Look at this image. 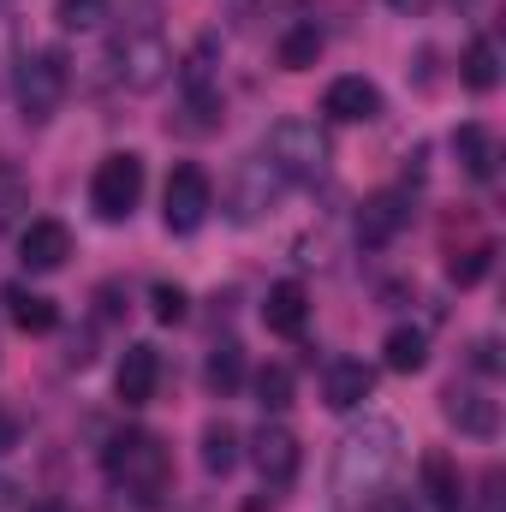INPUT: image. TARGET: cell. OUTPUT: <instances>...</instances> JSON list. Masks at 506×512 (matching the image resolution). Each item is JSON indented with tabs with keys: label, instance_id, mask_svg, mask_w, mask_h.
<instances>
[{
	"label": "cell",
	"instance_id": "obj_4",
	"mask_svg": "<svg viewBox=\"0 0 506 512\" xmlns=\"http://www.w3.org/2000/svg\"><path fill=\"white\" fill-rule=\"evenodd\" d=\"M262 161L286 179V185H304V179H322L328 161H334V143L316 120H280L262 143Z\"/></svg>",
	"mask_w": 506,
	"mask_h": 512
},
{
	"label": "cell",
	"instance_id": "obj_6",
	"mask_svg": "<svg viewBox=\"0 0 506 512\" xmlns=\"http://www.w3.org/2000/svg\"><path fill=\"white\" fill-rule=\"evenodd\" d=\"M137 203H143V155H108L102 167H96V179H90V209H96V221H108V227H126L131 215H137Z\"/></svg>",
	"mask_w": 506,
	"mask_h": 512
},
{
	"label": "cell",
	"instance_id": "obj_15",
	"mask_svg": "<svg viewBox=\"0 0 506 512\" xmlns=\"http://www.w3.org/2000/svg\"><path fill=\"white\" fill-rule=\"evenodd\" d=\"M262 322L280 340H304V328H310V292L298 280H274L268 298H262Z\"/></svg>",
	"mask_w": 506,
	"mask_h": 512
},
{
	"label": "cell",
	"instance_id": "obj_5",
	"mask_svg": "<svg viewBox=\"0 0 506 512\" xmlns=\"http://www.w3.org/2000/svg\"><path fill=\"white\" fill-rule=\"evenodd\" d=\"M114 78L137 90V96H149V90H161L167 78H173V48H167V36L143 18V24H131L126 36L114 42Z\"/></svg>",
	"mask_w": 506,
	"mask_h": 512
},
{
	"label": "cell",
	"instance_id": "obj_20",
	"mask_svg": "<svg viewBox=\"0 0 506 512\" xmlns=\"http://www.w3.org/2000/svg\"><path fill=\"white\" fill-rule=\"evenodd\" d=\"M453 155H459V167H465L477 185H489V179H495V161H501V155H495L489 126H477V120H471V126H459V131H453Z\"/></svg>",
	"mask_w": 506,
	"mask_h": 512
},
{
	"label": "cell",
	"instance_id": "obj_31",
	"mask_svg": "<svg viewBox=\"0 0 506 512\" xmlns=\"http://www.w3.org/2000/svg\"><path fill=\"white\" fill-rule=\"evenodd\" d=\"M12 72H18V18L0 12V90L12 84Z\"/></svg>",
	"mask_w": 506,
	"mask_h": 512
},
{
	"label": "cell",
	"instance_id": "obj_29",
	"mask_svg": "<svg viewBox=\"0 0 506 512\" xmlns=\"http://www.w3.org/2000/svg\"><path fill=\"white\" fill-rule=\"evenodd\" d=\"M54 18L60 30H96L108 18V0H54Z\"/></svg>",
	"mask_w": 506,
	"mask_h": 512
},
{
	"label": "cell",
	"instance_id": "obj_28",
	"mask_svg": "<svg viewBox=\"0 0 506 512\" xmlns=\"http://www.w3.org/2000/svg\"><path fill=\"white\" fill-rule=\"evenodd\" d=\"M251 387H256V405H262V411H286V405H292V393H298V382H292V370H286V364H262Z\"/></svg>",
	"mask_w": 506,
	"mask_h": 512
},
{
	"label": "cell",
	"instance_id": "obj_19",
	"mask_svg": "<svg viewBox=\"0 0 506 512\" xmlns=\"http://www.w3.org/2000/svg\"><path fill=\"white\" fill-rule=\"evenodd\" d=\"M197 459H203V471L221 483V477H233L239 471V429L227 423V417H215V423H203V441H197Z\"/></svg>",
	"mask_w": 506,
	"mask_h": 512
},
{
	"label": "cell",
	"instance_id": "obj_1",
	"mask_svg": "<svg viewBox=\"0 0 506 512\" xmlns=\"http://www.w3.org/2000/svg\"><path fill=\"white\" fill-rule=\"evenodd\" d=\"M399 447H405V435H399L393 417H364V423H352V429L340 435L334 471H328L334 501H340V507H370L381 489H387L393 465H399Z\"/></svg>",
	"mask_w": 506,
	"mask_h": 512
},
{
	"label": "cell",
	"instance_id": "obj_10",
	"mask_svg": "<svg viewBox=\"0 0 506 512\" xmlns=\"http://www.w3.org/2000/svg\"><path fill=\"white\" fill-rule=\"evenodd\" d=\"M251 465L262 471V483L280 495V489H292V477H298V465H304V447H298V435L286 429V423H262L251 435Z\"/></svg>",
	"mask_w": 506,
	"mask_h": 512
},
{
	"label": "cell",
	"instance_id": "obj_2",
	"mask_svg": "<svg viewBox=\"0 0 506 512\" xmlns=\"http://www.w3.org/2000/svg\"><path fill=\"white\" fill-rule=\"evenodd\" d=\"M102 471L120 495H137V501H155L167 483H173V453L155 429H120L108 435L102 447Z\"/></svg>",
	"mask_w": 506,
	"mask_h": 512
},
{
	"label": "cell",
	"instance_id": "obj_27",
	"mask_svg": "<svg viewBox=\"0 0 506 512\" xmlns=\"http://www.w3.org/2000/svg\"><path fill=\"white\" fill-rule=\"evenodd\" d=\"M30 209V179H24V167H12V161H0V233L6 227H18V215Z\"/></svg>",
	"mask_w": 506,
	"mask_h": 512
},
{
	"label": "cell",
	"instance_id": "obj_21",
	"mask_svg": "<svg viewBox=\"0 0 506 512\" xmlns=\"http://www.w3.org/2000/svg\"><path fill=\"white\" fill-rule=\"evenodd\" d=\"M221 114H227L221 90H215V84H197V90H185V108H179L173 131H185V137H209V131H221Z\"/></svg>",
	"mask_w": 506,
	"mask_h": 512
},
{
	"label": "cell",
	"instance_id": "obj_14",
	"mask_svg": "<svg viewBox=\"0 0 506 512\" xmlns=\"http://www.w3.org/2000/svg\"><path fill=\"white\" fill-rule=\"evenodd\" d=\"M66 256H72L66 221H30V227H24V239H18L24 274H54V268H66Z\"/></svg>",
	"mask_w": 506,
	"mask_h": 512
},
{
	"label": "cell",
	"instance_id": "obj_12",
	"mask_svg": "<svg viewBox=\"0 0 506 512\" xmlns=\"http://www.w3.org/2000/svg\"><path fill=\"white\" fill-rule=\"evenodd\" d=\"M322 114H328L334 126H370V120H381V90L370 78L346 72V78H334V84L322 90Z\"/></svg>",
	"mask_w": 506,
	"mask_h": 512
},
{
	"label": "cell",
	"instance_id": "obj_33",
	"mask_svg": "<svg viewBox=\"0 0 506 512\" xmlns=\"http://www.w3.org/2000/svg\"><path fill=\"white\" fill-rule=\"evenodd\" d=\"M495 352H501L495 340H477V346H471V364H477L483 376H495V370H501V358H495Z\"/></svg>",
	"mask_w": 506,
	"mask_h": 512
},
{
	"label": "cell",
	"instance_id": "obj_13",
	"mask_svg": "<svg viewBox=\"0 0 506 512\" xmlns=\"http://www.w3.org/2000/svg\"><path fill=\"white\" fill-rule=\"evenodd\" d=\"M370 393H376V364H364V358H334L322 370V405L328 411H358Z\"/></svg>",
	"mask_w": 506,
	"mask_h": 512
},
{
	"label": "cell",
	"instance_id": "obj_8",
	"mask_svg": "<svg viewBox=\"0 0 506 512\" xmlns=\"http://www.w3.org/2000/svg\"><path fill=\"white\" fill-rule=\"evenodd\" d=\"M280 197H286V179H280L262 155H251V161H239V173H233V185H227V215H233L239 227H251V221H262Z\"/></svg>",
	"mask_w": 506,
	"mask_h": 512
},
{
	"label": "cell",
	"instance_id": "obj_34",
	"mask_svg": "<svg viewBox=\"0 0 506 512\" xmlns=\"http://www.w3.org/2000/svg\"><path fill=\"white\" fill-rule=\"evenodd\" d=\"M370 512H417V501H411V495H387V489H381L376 501H370Z\"/></svg>",
	"mask_w": 506,
	"mask_h": 512
},
{
	"label": "cell",
	"instance_id": "obj_26",
	"mask_svg": "<svg viewBox=\"0 0 506 512\" xmlns=\"http://www.w3.org/2000/svg\"><path fill=\"white\" fill-rule=\"evenodd\" d=\"M495 268V239H477V245H465V251H453V262H447V280L465 292V286H477L483 274Z\"/></svg>",
	"mask_w": 506,
	"mask_h": 512
},
{
	"label": "cell",
	"instance_id": "obj_30",
	"mask_svg": "<svg viewBox=\"0 0 506 512\" xmlns=\"http://www.w3.org/2000/svg\"><path fill=\"white\" fill-rule=\"evenodd\" d=\"M149 304H155V322H185V286H173V280H155L149 286Z\"/></svg>",
	"mask_w": 506,
	"mask_h": 512
},
{
	"label": "cell",
	"instance_id": "obj_17",
	"mask_svg": "<svg viewBox=\"0 0 506 512\" xmlns=\"http://www.w3.org/2000/svg\"><path fill=\"white\" fill-rule=\"evenodd\" d=\"M417 477H423V495H429V507L435 512H465V477H459V465H453L441 447L423 453Z\"/></svg>",
	"mask_w": 506,
	"mask_h": 512
},
{
	"label": "cell",
	"instance_id": "obj_16",
	"mask_svg": "<svg viewBox=\"0 0 506 512\" xmlns=\"http://www.w3.org/2000/svg\"><path fill=\"white\" fill-rule=\"evenodd\" d=\"M155 382H161V352H155L149 340H131L126 358H120V370H114V393H120L126 405H149V399H155Z\"/></svg>",
	"mask_w": 506,
	"mask_h": 512
},
{
	"label": "cell",
	"instance_id": "obj_11",
	"mask_svg": "<svg viewBox=\"0 0 506 512\" xmlns=\"http://www.w3.org/2000/svg\"><path fill=\"white\" fill-rule=\"evenodd\" d=\"M441 417H447L459 435H471V441H495V435H501V405H495L483 387L453 382L441 393Z\"/></svg>",
	"mask_w": 506,
	"mask_h": 512
},
{
	"label": "cell",
	"instance_id": "obj_18",
	"mask_svg": "<svg viewBox=\"0 0 506 512\" xmlns=\"http://www.w3.org/2000/svg\"><path fill=\"white\" fill-rule=\"evenodd\" d=\"M6 316L18 334H54L60 328V304L48 292H30V286H6Z\"/></svg>",
	"mask_w": 506,
	"mask_h": 512
},
{
	"label": "cell",
	"instance_id": "obj_25",
	"mask_svg": "<svg viewBox=\"0 0 506 512\" xmlns=\"http://www.w3.org/2000/svg\"><path fill=\"white\" fill-rule=\"evenodd\" d=\"M245 382V346L239 340H221L215 352H209V364H203V387L215 393V399H233Z\"/></svg>",
	"mask_w": 506,
	"mask_h": 512
},
{
	"label": "cell",
	"instance_id": "obj_35",
	"mask_svg": "<svg viewBox=\"0 0 506 512\" xmlns=\"http://www.w3.org/2000/svg\"><path fill=\"white\" fill-rule=\"evenodd\" d=\"M387 6H393V12H399V18H423V12H429V6H435V0H387Z\"/></svg>",
	"mask_w": 506,
	"mask_h": 512
},
{
	"label": "cell",
	"instance_id": "obj_7",
	"mask_svg": "<svg viewBox=\"0 0 506 512\" xmlns=\"http://www.w3.org/2000/svg\"><path fill=\"white\" fill-rule=\"evenodd\" d=\"M209 209H215V185H209V173L197 167V161H179L173 173H167V191H161V221H167V233H197L203 221H209Z\"/></svg>",
	"mask_w": 506,
	"mask_h": 512
},
{
	"label": "cell",
	"instance_id": "obj_3",
	"mask_svg": "<svg viewBox=\"0 0 506 512\" xmlns=\"http://www.w3.org/2000/svg\"><path fill=\"white\" fill-rule=\"evenodd\" d=\"M12 84H18V114H24V126H48V120L60 114L66 90H72V60H66V48H30V54H18Z\"/></svg>",
	"mask_w": 506,
	"mask_h": 512
},
{
	"label": "cell",
	"instance_id": "obj_24",
	"mask_svg": "<svg viewBox=\"0 0 506 512\" xmlns=\"http://www.w3.org/2000/svg\"><path fill=\"white\" fill-rule=\"evenodd\" d=\"M381 364H387L393 376H417V370L429 364V334H423V328H393V334L381 340Z\"/></svg>",
	"mask_w": 506,
	"mask_h": 512
},
{
	"label": "cell",
	"instance_id": "obj_22",
	"mask_svg": "<svg viewBox=\"0 0 506 512\" xmlns=\"http://www.w3.org/2000/svg\"><path fill=\"white\" fill-rule=\"evenodd\" d=\"M322 48H328L322 24H310V18H304V24H292V30H286V36L274 42V60H280L286 72H310V66L322 60Z\"/></svg>",
	"mask_w": 506,
	"mask_h": 512
},
{
	"label": "cell",
	"instance_id": "obj_23",
	"mask_svg": "<svg viewBox=\"0 0 506 512\" xmlns=\"http://www.w3.org/2000/svg\"><path fill=\"white\" fill-rule=\"evenodd\" d=\"M459 78H465V90H477V96H489V90L501 84V48H495V36H471V42H465Z\"/></svg>",
	"mask_w": 506,
	"mask_h": 512
},
{
	"label": "cell",
	"instance_id": "obj_9",
	"mask_svg": "<svg viewBox=\"0 0 506 512\" xmlns=\"http://www.w3.org/2000/svg\"><path fill=\"white\" fill-rule=\"evenodd\" d=\"M411 215H417V203H411L405 185L364 197V209H358V251H387V245L411 227Z\"/></svg>",
	"mask_w": 506,
	"mask_h": 512
},
{
	"label": "cell",
	"instance_id": "obj_36",
	"mask_svg": "<svg viewBox=\"0 0 506 512\" xmlns=\"http://www.w3.org/2000/svg\"><path fill=\"white\" fill-rule=\"evenodd\" d=\"M12 501H18V483H12V477H0V512L12 507Z\"/></svg>",
	"mask_w": 506,
	"mask_h": 512
},
{
	"label": "cell",
	"instance_id": "obj_32",
	"mask_svg": "<svg viewBox=\"0 0 506 512\" xmlns=\"http://www.w3.org/2000/svg\"><path fill=\"white\" fill-rule=\"evenodd\" d=\"M18 441H24V417H18V411H6V405H0V459H6V453H12V447H18Z\"/></svg>",
	"mask_w": 506,
	"mask_h": 512
}]
</instances>
